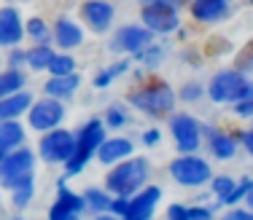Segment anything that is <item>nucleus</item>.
Returning <instances> with one entry per match:
<instances>
[{"label":"nucleus","instance_id":"f257e3e1","mask_svg":"<svg viewBox=\"0 0 253 220\" xmlns=\"http://www.w3.org/2000/svg\"><path fill=\"white\" fill-rule=\"evenodd\" d=\"M148 180V161L146 158H129V161L119 164L116 169L108 175V191L122 193V196H132L143 183Z\"/></svg>","mask_w":253,"mask_h":220},{"label":"nucleus","instance_id":"f03ea898","mask_svg":"<svg viewBox=\"0 0 253 220\" xmlns=\"http://www.w3.org/2000/svg\"><path fill=\"white\" fill-rule=\"evenodd\" d=\"M129 102L135 105L137 110L148 113V116L162 118V116H167V113L172 110V105H175V94H172V89L167 86V83L156 81V83H151V86L135 92L129 97Z\"/></svg>","mask_w":253,"mask_h":220},{"label":"nucleus","instance_id":"7ed1b4c3","mask_svg":"<svg viewBox=\"0 0 253 220\" xmlns=\"http://www.w3.org/2000/svg\"><path fill=\"white\" fill-rule=\"evenodd\" d=\"M105 140L102 137V124L94 118V121H89L86 126L81 129V134L76 137V148H73V156L65 161L70 175H78V172L84 169V166L89 164V158L94 156V151L100 148V142Z\"/></svg>","mask_w":253,"mask_h":220},{"label":"nucleus","instance_id":"20e7f679","mask_svg":"<svg viewBox=\"0 0 253 220\" xmlns=\"http://www.w3.org/2000/svg\"><path fill=\"white\" fill-rule=\"evenodd\" d=\"M140 16L151 32H172L178 27V11L167 0H146V8L140 11Z\"/></svg>","mask_w":253,"mask_h":220},{"label":"nucleus","instance_id":"39448f33","mask_svg":"<svg viewBox=\"0 0 253 220\" xmlns=\"http://www.w3.org/2000/svg\"><path fill=\"white\" fill-rule=\"evenodd\" d=\"M170 172L180 186H202V183H208L210 175H213L208 161H202V158H197V156L175 158V161L170 164Z\"/></svg>","mask_w":253,"mask_h":220},{"label":"nucleus","instance_id":"423d86ee","mask_svg":"<svg viewBox=\"0 0 253 220\" xmlns=\"http://www.w3.org/2000/svg\"><path fill=\"white\" fill-rule=\"evenodd\" d=\"M73 148H76V137L70 132H51L41 140V156L46 161H68L73 156Z\"/></svg>","mask_w":253,"mask_h":220},{"label":"nucleus","instance_id":"0eeeda50","mask_svg":"<svg viewBox=\"0 0 253 220\" xmlns=\"http://www.w3.org/2000/svg\"><path fill=\"white\" fill-rule=\"evenodd\" d=\"M62 118H65V108L57 99H41V102H35L33 110H30V126L38 129V132H46V129L59 126Z\"/></svg>","mask_w":253,"mask_h":220},{"label":"nucleus","instance_id":"6e6552de","mask_svg":"<svg viewBox=\"0 0 253 220\" xmlns=\"http://www.w3.org/2000/svg\"><path fill=\"white\" fill-rule=\"evenodd\" d=\"M245 83L243 70H226V73H218L210 83V99L213 102H232L237 89Z\"/></svg>","mask_w":253,"mask_h":220},{"label":"nucleus","instance_id":"1a4fd4ad","mask_svg":"<svg viewBox=\"0 0 253 220\" xmlns=\"http://www.w3.org/2000/svg\"><path fill=\"white\" fill-rule=\"evenodd\" d=\"M172 137H175V145L180 151L191 153L200 145V126L191 116H175L172 118Z\"/></svg>","mask_w":253,"mask_h":220},{"label":"nucleus","instance_id":"9d476101","mask_svg":"<svg viewBox=\"0 0 253 220\" xmlns=\"http://www.w3.org/2000/svg\"><path fill=\"white\" fill-rule=\"evenodd\" d=\"M57 188H59V199L54 201V207H51V212H49L54 220H68V218H76L78 212H84V207H86V199H84V196L70 193L68 188H65L62 180H59Z\"/></svg>","mask_w":253,"mask_h":220},{"label":"nucleus","instance_id":"9b49d317","mask_svg":"<svg viewBox=\"0 0 253 220\" xmlns=\"http://www.w3.org/2000/svg\"><path fill=\"white\" fill-rule=\"evenodd\" d=\"M159 196H162V191L156 186H151L148 191H143V193H137L135 199H129V207H126L124 218H129V220H146V218H151L156 201H159Z\"/></svg>","mask_w":253,"mask_h":220},{"label":"nucleus","instance_id":"f8f14e48","mask_svg":"<svg viewBox=\"0 0 253 220\" xmlns=\"http://www.w3.org/2000/svg\"><path fill=\"white\" fill-rule=\"evenodd\" d=\"M81 14H84V19L89 22V27H92L94 32H105V30L111 27V22H113V8L105 3V0H89V3H84Z\"/></svg>","mask_w":253,"mask_h":220},{"label":"nucleus","instance_id":"ddd939ff","mask_svg":"<svg viewBox=\"0 0 253 220\" xmlns=\"http://www.w3.org/2000/svg\"><path fill=\"white\" fill-rule=\"evenodd\" d=\"M25 35V25L19 19L16 8H3L0 11V46H14Z\"/></svg>","mask_w":253,"mask_h":220},{"label":"nucleus","instance_id":"4468645a","mask_svg":"<svg viewBox=\"0 0 253 220\" xmlns=\"http://www.w3.org/2000/svg\"><path fill=\"white\" fill-rule=\"evenodd\" d=\"M151 43V30H143V27H124L122 32H119V38H116V49H122V51H132V54H137L140 57L143 54V49Z\"/></svg>","mask_w":253,"mask_h":220},{"label":"nucleus","instance_id":"2eb2a0df","mask_svg":"<svg viewBox=\"0 0 253 220\" xmlns=\"http://www.w3.org/2000/svg\"><path fill=\"white\" fill-rule=\"evenodd\" d=\"M229 14V0H194L191 16L200 22H221Z\"/></svg>","mask_w":253,"mask_h":220},{"label":"nucleus","instance_id":"dca6fc26","mask_svg":"<svg viewBox=\"0 0 253 220\" xmlns=\"http://www.w3.org/2000/svg\"><path fill=\"white\" fill-rule=\"evenodd\" d=\"M33 153L30 151H16V153H8V156L0 158V177H16V175H25V172L33 169Z\"/></svg>","mask_w":253,"mask_h":220},{"label":"nucleus","instance_id":"f3484780","mask_svg":"<svg viewBox=\"0 0 253 220\" xmlns=\"http://www.w3.org/2000/svg\"><path fill=\"white\" fill-rule=\"evenodd\" d=\"M132 153V142L129 140H122V137H113V140H102L100 148H97V156L102 164H113L119 158H126Z\"/></svg>","mask_w":253,"mask_h":220},{"label":"nucleus","instance_id":"a211bd4d","mask_svg":"<svg viewBox=\"0 0 253 220\" xmlns=\"http://www.w3.org/2000/svg\"><path fill=\"white\" fill-rule=\"evenodd\" d=\"M3 186L14 191V204H16V207H25L27 201L33 199V191H35L30 172H25V175H16V177H5Z\"/></svg>","mask_w":253,"mask_h":220},{"label":"nucleus","instance_id":"6ab92c4d","mask_svg":"<svg viewBox=\"0 0 253 220\" xmlns=\"http://www.w3.org/2000/svg\"><path fill=\"white\" fill-rule=\"evenodd\" d=\"M30 102H33V97L25 92H19V94H8V97H3L0 99V121H8V118H16V116H22L27 108H30Z\"/></svg>","mask_w":253,"mask_h":220},{"label":"nucleus","instance_id":"aec40b11","mask_svg":"<svg viewBox=\"0 0 253 220\" xmlns=\"http://www.w3.org/2000/svg\"><path fill=\"white\" fill-rule=\"evenodd\" d=\"M76 89H78V75L76 73L54 75V78L46 83V94H51V97H70Z\"/></svg>","mask_w":253,"mask_h":220},{"label":"nucleus","instance_id":"412c9836","mask_svg":"<svg viewBox=\"0 0 253 220\" xmlns=\"http://www.w3.org/2000/svg\"><path fill=\"white\" fill-rule=\"evenodd\" d=\"M54 30H57L54 38H57V43L62 46V49H73V46H78V43H81V38H84L81 30H78L70 19H59Z\"/></svg>","mask_w":253,"mask_h":220},{"label":"nucleus","instance_id":"4be33fe9","mask_svg":"<svg viewBox=\"0 0 253 220\" xmlns=\"http://www.w3.org/2000/svg\"><path fill=\"white\" fill-rule=\"evenodd\" d=\"M22 137H25V129H22L14 118L0 121V151H11V148H16L22 142Z\"/></svg>","mask_w":253,"mask_h":220},{"label":"nucleus","instance_id":"5701e85b","mask_svg":"<svg viewBox=\"0 0 253 220\" xmlns=\"http://www.w3.org/2000/svg\"><path fill=\"white\" fill-rule=\"evenodd\" d=\"M210 148H213L215 158H232L234 156V137H229L224 132H213L210 134Z\"/></svg>","mask_w":253,"mask_h":220},{"label":"nucleus","instance_id":"b1692460","mask_svg":"<svg viewBox=\"0 0 253 220\" xmlns=\"http://www.w3.org/2000/svg\"><path fill=\"white\" fill-rule=\"evenodd\" d=\"M25 86V75L19 73V70H5V73H0V99L8 97V94L19 92V89Z\"/></svg>","mask_w":253,"mask_h":220},{"label":"nucleus","instance_id":"393cba45","mask_svg":"<svg viewBox=\"0 0 253 220\" xmlns=\"http://www.w3.org/2000/svg\"><path fill=\"white\" fill-rule=\"evenodd\" d=\"M126 67H129V62H126V59H122V62H116V64H111V67H105V70L97 75V78H94V86H97V89L111 86V81H116L122 73H126Z\"/></svg>","mask_w":253,"mask_h":220},{"label":"nucleus","instance_id":"a878e982","mask_svg":"<svg viewBox=\"0 0 253 220\" xmlns=\"http://www.w3.org/2000/svg\"><path fill=\"white\" fill-rule=\"evenodd\" d=\"M51 57H54V51L49 49V46H35L33 51H27V62H30V67H33V70L49 67Z\"/></svg>","mask_w":253,"mask_h":220},{"label":"nucleus","instance_id":"bb28decb","mask_svg":"<svg viewBox=\"0 0 253 220\" xmlns=\"http://www.w3.org/2000/svg\"><path fill=\"white\" fill-rule=\"evenodd\" d=\"M76 70V62H73V57H68V54H54L51 57V62H49V73L51 75H65V73H73Z\"/></svg>","mask_w":253,"mask_h":220},{"label":"nucleus","instance_id":"cd10ccee","mask_svg":"<svg viewBox=\"0 0 253 220\" xmlns=\"http://www.w3.org/2000/svg\"><path fill=\"white\" fill-rule=\"evenodd\" d=\"M84 199H86V204L92 207V210H97V212H105L108 207H111V199H108L102 191H97V188L86 191V193H84Z\"/></svg>","mask_w":253,"mask_h":220},{"label":"nucleus","instance_id":"c85d7f7f","mask_svg":"<svg viewBox=\"0 0 253 220\" xmlns=\"http://www.w3.org/2000/svg\"><path fill=\"white\" fill-rule=\"evenodd\" d=\"M253 186V183L248 180V177H243V183H240L237 188H232V191H229L224 199H221V204H234V201H240L243 199V196H248V188Z\"/></svg>","mask_w":253,"mask_h":220},{"label":"nucleus","instance_id":"c756f323","mask_svg":"<svg viewBox=\"0 0 253 220\" xmlns=\"http://www.w3.org/2000/svg\"><path fill=\"white\" fill-rule=\"evenodd\" d=\"M234 64H237V70H251L253 67V43H248L243 51H240Z\"/></svg>","mask_w":253,"mask_h":220},{"label":"nucleus","instance_id":"7c9ffc66","mask_svg":"<svg viewBox=\"0 0 253 220\" xmlns=\"http://www.w3.org/2000/svg\"><path fill=\"white\" fill-rule=\"evenodd\" d=\"M27 32L33 35L35 40H43L46 35H49V30H46L43 19H30V22H27Z\"/></svg>","mask_w":253,"mask_h":220},{"label":"nucleus","instance_id":"2f4dec72","mask_svg":"<svg viewBox=\"0 0 253 220\" xmlns=\"http://www.w3.org/2000/svg\"><path fill=\"white\" fill-rule=\"evenodd\" d=\"M232 188H234V180H229V177H215L213 180V191L218 193V199H224Z\"/></svg>","mask_w":253,"mask_h":220},{"label":"nucleus","instance_id":"473e14b6","mask_svg":"<svg viewBox=\"0 0 253 220\" xmlns=\"http://www.w3.org/2000/svg\"><path fill=\"white\" fill-rule=\"evenodd\" d=\"M105 121H108V126H124L126 116L119 108H111V110H108V116H105Z\"/></svg>","mask_w":253,"mask_h":220},{"label":"nucleus","instance_id":"72a5a7b5","mask_svg":"<svg viewBox=\"0 0 253 220\" xmlns=\"http://www.w3.org/2000/svg\"><path fill=\"white\" fill-rule=\"evenodd\" d=\"M126 207H129V196H122V193H119V199L111 201V210L116 212V215H124Z\"/></svg>","mask_w":253,"mask_h":220},{"label":"nucleus","instance_id":"f704fd0d","mask_svg":"<svg viewBox=\"0 0 253 220\" xmlns=\"http://www.w3.org/2000/svg\"><path fill=\"white\" fill-rule=\"evenodd\" d=\"M251 97H253V83H251V81H245L243 86L237 89V94H234L232 102H240V99H251Z\"/></svg>","mask_w":253,"mask_h":220},{"label":"nucleus","instance_id":"c9c22d12","mask_svg":"<svg viewBox=\"0 0 253 220\" xmlns=\"http://www.w3.org/2000/svg\"><path fill=\"white\" fill-rule=\"evenodd\" d=\"M234 105H237L240 116H253V97L251 99H240V102H234Z\"/></svg>","mask_w":253,"mask_h":220},{"label":"nucleus","instance_id":"e433bc0d","mask_svg":"<svg viewBox=\"0 0 253 220\" xmlns=\"http://www.w3.org/2000/svg\"><path fill=\"white\" fill-rule=\"evenodd\" d=\"M167 218H172V220H186V207L172 204L170 210H167Z\"/></svg>","mask_w":253,"mask_h":220},{"label":"nucleus","instance_id":"4c0bfd02","mask_svg":"<svg viewBox=\"0 0 253 220\" xmlns=\"http://www.w3.org/2000/svg\"><path fill=\"white\" fill-rule=\"evenodd\" d=\"M186 218H202V220H208L210 218V210H205V207H191V210H186Z\"/></svg>","mask_w":253,"mask_h":220},{"label":"nucleus","instance_id":"58836bf2","mask_svg":"<svg viewBox=\"0 0 253 220\" xmlns=\"http://www.w3.org/2000/svg\"><path fill=\"white\" fill-rule=\"evenodd\" d=\"M183 99H197L200 97V86L197 83H191V86H183V94H180Z\"/></svg>","mask_w":253,"mask_h":220},{"label":"nucleus","instance_id":"ea45409f","mask_svg":"<svg viewBox=\"0 0 253 220\" xmlns=\"http://www.w3.org/2000/svg\"><path fill=\"white\" fill-rule=\"evenodd\" d=\"M143 142H146V145H156V142H159V132H156V129L146 132V134H143Z\"/></svg>","mask_w":253,"mask_h":220},{"label":"nucleus","instance_id":"a19ab883","mask_svg":"<svg viewBox=\"0 0 253 220\" xmlns=\"http://www.w3.org/2000/svg\"><path fill=\"white\" fill-rule=\"evenodd\" d=\"M226 218H229V220H248V218H253V215H251V212H243V210H232Z\"/></svg>","mask_w":253,"mask_h":220},{"label":"nucleus","instance_id":"79ce46f5","mask_svg":"<svg viewBox=\"0 0 253 220\" xmlns=\"http://www.w3.org/2000/svg\"><path fill=\"white\" fill-rule=\"evenodd\" d=\"M243 142H245V148H248V153L253 156V132H248V134H243Z\"/></svg>","mask_w":253,"mask_h":220},{"label":"nucleus","instance_id":"37998d69","mask_svg":"<svg viewBox=\"0 0 253 220\" xmlns=\"http://www.w3.org/2000/svg\"><path fill=\"white\" fill-rule=\"evenodd\" d=\"M27 59V54H19V51H16V54H11V64H22Z\"/></svg>","mask_w":253,"mask_h":220},{"label":"nucleus","instance_id":"c03bdc74","mask_svg":"<svg viewBox=\"0 0 253 220\" xmlns=\"http://www.w3.org/2000/svg\"><path fill=\"white\" fill-rule=\"evenodd\" d=\"M248 204H251V207H253V186H251V188H248Z\"/></svg>","mask_w":253,"mask_h":220},{"label":"nucleus","instance_id":"a18cd8bd","mask_svg":"<svg viewBox=\"0 0 253 220\" xmlns=\"http://www.w3.org/2000/svg\"><path fill=\"white\" fill-rule=\"evenodd\" d=\"M248 3H253V0H248Z\"/></svg>","mask_w":253,"mask_h":220},{"label":"nucleus","instance_id":"49530a36","mask_svg":"<svg viewBox=\"0 0 253 220\" xmlns=\"http://www.w3.org/2000/svg\"><path fill=\"white\" fill-rule=\"evenodd\" d=\"M251 215H253V212H251Z\"/></svg>","mask_w":253,"mask_h":220}]
</instances>
